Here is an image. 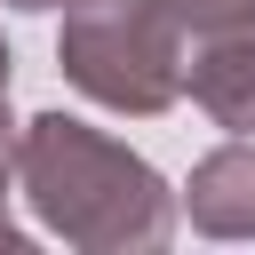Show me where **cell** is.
<instances>
[{
	"instance_id": "5b68a950",
	"label": "cell",
	"mask_w": 255,
	"mask_h": 255,
	"mask_svg": "<svg viewBox=\"0 0 255 255\" xmlns=\"http://www.w3.org/2000/svg\"><path fill=\"white\" fill-rule=\"evenodd\" d=\"M191 40H207V32H239V24H255V0H159Z\"/></svg>"
},
{
	"instance_id": "6da1fadb",
	"label": "cell",
	"mask_w": 255,
	"mask_h": 255,
	"mask_svg": "<svg viewBox=\"0 0 255 255\" xmlns=\"http://www.w3.org/2000/svg\"><path fill=\"white\" fill-rule=\"evenodd\" d=\"M16 191L80 255H151L175 231L167 175L72 112H40L16 128Z\"/></svg>"
},
{
	"instance_id": "7a4b0ae2",
	"label": "cell",
	"mask_w": 255,
	"mask_h": 255,
	"mask_svg": "<svg viewBox=\"0 0 255 255\" xmlns=\"http://www.w3.org/2000/svg\"><path fill=\"white\" fill-rule=\"evenodd\" d=\"M56 64L88 104L159 120L183 96V24L159 0H64Z\"/></svg>"
},
{
	"instance_id": "52a82bcc",
	"label": "cell",
	"mask_w": 255,
	"mask_h": 255,
	"mask_svg": "<svg viewBox=\"0 0 255 255\" xmlns=\"http://www.w3.org/2000/svg\"><path fill=\"white\" fill-rule=\"evenodd\" d=\"M8 8H32V16H40V8H64V0H8Z\"/></svg>"
},
{
	"instance_id": "ba28073f",
	"label": "cell",
	"mask_w": 255,
	"mask_h": 255,
	"mask_svg": "<svg viewBox=\"0 0 255 255\" xmlns=\"http://www.w3.org/2000/svg\"><path fill=\"white\" fill-rule=\"evenodd\" d=\"M0 88H8V40H0Z\"/></svg>"
},
{
	"instance_id": "3957f363",
	"label": "cell",
	"mask_w": 255,
	"mask_h": 255,
	"mask_svg": "<svg viewBox=\"0 0 255 255\" xmlns=\"http://www.w3.org/2000/svg\"><path fill=\"white\" fill-rule=\"evenodd\" d=\"M183 88H191V104H199L215 128L255 135V24L207 32V40L183 56Z\"/></svg>"
},
{
	"instance_id": "8992f818",
	"label": "cell",
	"mask_w": 255,
	"mask_h": 255,
	"mask_svg": "<svg viewBox=\"0 0 255 255\" xmlns=\"http://www.w3.org/2000/svg\"><path fill=\"white\" fill-rule=\"evenodd\" d=\"M16 199V120H8V88H0V255H24V231L8 223Z\"/></svg>"
},
{
	"instance_id": "277c9868",
	"label": "cell",
	"mask_w": 255,
	"mask_h": 255,
	"mask_svg": "<svg viewBox=\"0 0 255 255\" xmlns=\"http://www.w3.org/2000/svg\"><path fill=\"white\" fill-rule=\"evenodd\" d=\"M183 207H191V231L207 239H255V143L207 151L183 183Z\"/></svg>"
}]
</instances>
